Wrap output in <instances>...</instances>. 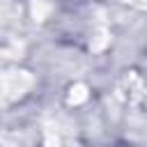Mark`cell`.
Instances as JSON below:
<instances>
[{
    "label": "cell",
    "instance_id": "obj_7",
    "mask_svg": "<svg viewBox=\"0 0 147 147\" xmlns=\"http://www.w3.org/2000/svg\"><path fill=\"white\" fill-rule=\"evenodd\" d=\"M0 147H14V142L7 140V138H0Z\"/></svg>",
    "mask_w": 147,
    "mask_h": 147
},
{
    "label": "cell",
    "instance_id": "obj_1",
    "mask_svg": "<svg viewBox=\"0 0 147 147\" xmlns=\"http://www.w3.org/2000/svg\"><path fill=\"white\" fill-rule=\"evenodd\" d=\"M32 76L23 69L16 71H2L0 74V106H7L16 99H21L32 87Z\"/></svg>",
    "mask_w": 147,
    "mask_h": 147
},
{
    "label": "cell",
    "instance_id": "obj_8",
    "mask_svg": "<svg viewBox=\"0 0 147 147\" xmlns=\"http://www.w3.org/2000/svg\"><path fill=\"white\" fill-rule=\"evenodd\" d=\"M131 5H138V7H147V0H126Z\"/></svg>",
    "mask_w": 147,
    "mask_h": 147
},
{
    "label": "cell",
    "instance_id": "obj_5",
    "mask_svg": "<svg viewBox=\"0 0 147 147\" xmlns=\"http://www.w3.org/2000/svg\"><path fill=\"white\" fill-rule=\"evenodd\" d=\"M108 41H110L108 32H106V30H99V32L94 34V39L90 41V48H92V51H101V48H103V46H106Z\"/></svg>",
    "mask_w": 147,
    "mask_h": 147
},
{
    "label": "cell",
    "instance_id": "obj_3",
    "mask_svg": "<svg viewBox=\"0 0 147 147\" xmlns=\"http://www.w3.org/2000/svg\"><path fill=\"white\" fill-rule=\"evenodd\" d=\"M87 87L83 85V83H76V85H71L69 87V96H67V101H69V106H78V103H83V101H87Z\"/></svg>",
    "mask_w": 147,
    "mask_h": 147
},
{
    "label": "cell",
    "instance_id": "obj_6",
    "mask_svg": "<svg viewBox=\"0 0 147 147\" xmlns=\"http://www.w3.org/2000/svg\"><path fill=\"white\" fill-rule=\"evenodd\" d=\"M44 145L46 147H60V138H57V133L55 131H46V138H44Z\"/></svg>",
    "mask_w": 147,
    "mask_h": 147
},
{
    "label": "cell",
    "instance_id": "obj_4",
    "mask_svg": "<svg viewBox=\"0 0 147 147\" xmlns=\"http://www.w3.org/2000/svg\"><path fill=\"white\" fill-rule=\"evenodd\" d=\"M51 11H53V5L48 0H34L32 2V16H34V21H46Z\"/></svg>",
    "mask_w": 147,
    "mask_h": 147
},
{
    "label": "cell",
    "instance_id": "obj_2",
    "mask_svg": "<svg viewBox=\"0 0 147 147\" xmlns=\"http://www.w3.org/2000/svg\"><path fill=\"white\" fill-rule=\"evenodd\" d=\"M119 94H122V99H126V101L140 99V96H142V83H140V78H138L136 74L124 76V80H122V85H119Z\"/></svg>",
    "mask_w": 147,
    "mask_h": 147
}]
</instances>
